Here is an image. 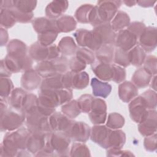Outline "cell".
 <instances>
[{
	"mask_svg": "<svg viewBox=\"0 0 157 157\" xmlns=\"http://www.w3.org/2000/svg\"><path fill=\"white\" fill-rule=\"evenodd\" d=\"M72 96V91L69 89L40 90L38 96V110L43 115L49 117L55 112L56 107L70 101Z\"/></svg>",
	"mask_w": 157,
	"mask_h": 157,
	"instance_id": "cell-1",
	"label": "cell"
},
{
	"mask_svg": "<svg viewBox=\"0 0 157 157\" xmlns=\"http://www.w3.org/2000/svg\"><path fill=\"white\" fill-rule=\"evenodd\" d=\"M31 133L27 128H20L6 133L1 144L0 156H15L20 150L26 149L28 139Z\"/></svg>",
	"mask_w": 157,
	"mask_h": 157,
	"instance_id": "cell-2",
	"label": "cell"
},
{
	"mask_svg": "<svg viewBox=\"0 0 157 157\" xmlns=\"http://www.w3.org/2000/svg\"><path fill=\"white\" fill-rule=\"evenodd\" d=\"M69 69V60L64 56L39 62L35 69L43 78L50 77L58 74H63Z\"/></svg>",
	"mask_w": 157,
	"mask_h": 157,
	"instance_id": "cell-3",
	"label": "cell"
},
{
	"mask_svg": "<svg viewBox=\"0 0 157 157\" xmlns=\"http://www.w3.org/2000/svg\"><path fill=\"white\" fill-rule=\"evenodd\" d=\"M26 120V113L23 109L8 107L1 114V131H13L21 127Z\"/></svg>",
	"mask_w": 157,
	"mask_h": 157,
	"instance_id": "cell-4",
	"label": "cell"
},
{
	"mask_svg": "<svg viewBox=\"0 0 157 157\" xmlns=\"http://www.w3.org/2000/svg\"><path fill=\"white\" fill-rule=\"evenodd\" d=\"M71 139L64 132L52 131L48 134L47 143L53 150L55 156H68L69 147Z\"/></svg>",
	"mask_w": 157,
	"mask_h": 157,
	"instance_id": "cell-5",
	"label": "cell"
},
{
	"mask_svg": "<svg viewBox=\"0 0 157 157\" xmlns=\"http://www.w3.org/2000/svg\"><path fill=\"white\" fill-rule=\"evenodd\" d=\"M48 117L41 113L38 109L34 111L26 113V128L31 132H52L50 126Z\"/></svg>",
	"mask_w": 157,
	"mask_h": 157,
	"instance_id": "cell-6",
	"label": "cell"
},
{
	"mask_svg": "<svg viewBox=\"0 0 157 157\" xmlns=\"http://www.w3.org/2000/svg\"><path fill=\"white\" fill-rule=\"evenodd\" d=\"M28 53L33 59L39 62L55 59L60 55L57 45L53 44L45 47L37 41L30 46Z\"/></svg>",
	"mask_w": 157,
	"mask_h": 157,
	"instance_id": "cell-7",
	"label": "cell"
},
{
	"mask_svg": "<svg viewBox=\"0 0 157 157\" xmlns=\"http://www.w3.org/2000/svg\"><path fill=\"white\" fill-rule=\"evenodd\" d=\"M74 36L79 46L86 47L91 51L96 52L102 45L99 34L93 29H79L74 33Z\"/></svg>",
	"mask_w": 157,
	"mask_h": 157,
	"instance_id": "cell-8",
	"label": "cell"
},
{
	"mask_svg": "<svg viewBox=\"0 0 157 157\" xmlns=\"http://www.w3.org/2000/svg\"><path fill=\"white\" fill-rule=\"evenodd\" d=\"M122 4L121 1H99L96 6L98 17L101 23H110Z\"/></svg>",
	"mask_w": 157,
	"mask_h": 157,
	"instance_id": "cell-9",
	"label": "cell"
},
{
	"mask_svg": "<svg viewBox=\"0 0 157 157\" xmlns=\"http://www.w3.org/2000/svg\"><path fill=\"white\" fill-rule=\"evenodd\" d=\"M64 132L74 141L85 142L90 137L91 128L84 122L73 120L69 128Z\"/></svg>",
	"mask_w": 157,
	"mask_h": 157,
	"instance_id": "cell-10",
	"label": "cell"
},
{
	"mask_svg": "<svg viewBox=\"0 0 157 157\" xmlns=\"http://www.w3.org/2000/svg\"><path fill=\"white\" fill-rule=\"evenodd\" d=\"M77 21L81 23H90L93 26L99 24L96 6L85 4L80 6L74 14Z\"/></svg>",
	"mask_w": 157,
	"mask_h": 157,
	"instance_id": "cell-11",
	"label": "cell"
},
{
	"mask_svg": "<svg viewBox=\"0 0 157 157\" xmlns=\"http://www.w3.org/2000/svg\"><path fill=\"white\" fill-rule=\"evenodd\" d=\"M90 120L94 125L102 124L105 122L107 118V105L105 102L100 98L93 99L91 110L88 113Z\"/></svg>",
	"mask_w": 157,
	"mask_h": 157,
	"instance_id": "cell-12",
	"label": "cell"
},
{
	"mask_svg": "<svg viewBox=\"0 0 157 157\" xmlns=\"http://www.w3.org/2000/svg\"><path fill=\"white\" fill-rule=\"evenodd\" d=\"M27 50L26 45L18 39L11 40L7 46V55L18 60L22 64L25 63L29 58Z\"/></svg>",
	"mask_w": 157,
	"mask_h": 157,
	"instance_id": "cell-13",
	"label": "cell"
},
{
	"mask_svg": "<svg viewBox=\"0 0 157 157\" xmlns=\"http://www.w3.org/2000/svg\"><path fill=\"white\" fill-rule=\"evenodd\" d=\"M130 117L136 123H141L146 117L148 109L143 98L139 96L133 99L129 104Z\"/></svg>",
	"mask_w": 157,
	"mask_h": 157,
	"instance_id": "cell-14",
	"label": "cell"
},
{
	"mask_svg": "<svg viewBox=\"0 0 157 157\" xmlns=\"http://www.w3.org/2000/svg\"><path fill=\"white\" fill-rule=\"evenodd\" d=\"M138 39L139 45L145 52H151L156 47V28L151 26L146 27Z\"/></svg>",
	"mask_w": 157,
	"mask_h": 157,
	"instance_id": "cell-15",
	"label": "cell"
},
{
	"mask_svg": "<svg viewBox=\"0 0 157 157\" xmlns=\"http://www.w3.org/2000/svg\"><path fill=\"white\" fill-rule=\"evenodd\" d=\"M137 37L128 29H123L116 34L114 45L117 48L128 52L136 46Z\"/></svg>",
	"mask_w": 157,
	"mask_h": 157,
	"instance_id": "cell-16",
	"label": "cell"
},
{
	"mask_svg": "<svg viewBox=\"0 0 157 157\" xmlns=\"http://www.w3.org/2000/svg\"><path fill=\"white\" fill-rule=\"evenodd\" d=\"M156 111L155 109L148 110L145 119L138 125V129L140 134L147 137L156 133Z\"/></svg>",
	"mask_w": 157,
	"mask_h": 157,
	"instance_id": "cell-17",
	"label": "cell"
},
{
	"mask_svg": "<svg viewBox=\"0 0 157 157\" xmlns=\"http://www.w3.org/2000/svg\"><path fill=\"white\" fill-rule=\"evenodd\" d=\"M42 81L41 76L36 69L31 68L24 71L21 78V85L25 90L33 91L40 86Z\"/></svg>",
	"mask_w": 157,
	"mask_h": 157,
	"instance_id": "cell-18",
	"label": "cell"
},
{
	"mask_svg": "<svg viewBox=\"0 0 157 157\" xmlns=\"http://www.w3.org/2000/svg\"><path fill=\"white\" fill-rule=\"evenodd\" d=\"M48 134L44 132H31L28 139L26 149L35 156L45 146Z\"/></svg>",
	"mask_w": 157,
	"mask_h": 157,
	"instance_id": "cell-19",
	"label": "cell"
},
{
	"mask_svg": "<svg viewBox=\"0 0 157 157\" xmlns=\"http://www.w3.org/2000/svg\"><path fill=\"white\" fill-rule=\"evenodd\" d=\"M50 128L52 131L66 132L72 122V120L63 113L55 112L48 117Z\"/></svg>",
	"mask_w": 157,
	"mask_h": 157,
	"instance_id": "cell-20",
	"label": "cell"
},
{
	"mask_svg": "<svg viewBox=\"0 0 157 157\" xmlns=\"http://www.w3.org/2000/svg\"><path fill=\"white\" fill-rule=\"evenodd\" d=\"M111 131L112 129L107 126L101 124L94 125L91 129L90 137L93 142L105 148L107 141Z\"/></svg>",
	"mask_w": 157,
	"mask_h": 157,
	"instance_id": "cell-21",
	"label": "cell"
},
{
	"mask_svg": "<svg viewBox=\"0 0 157 157\" xmlns=\"http://www.w3.org/2000/svg\"><path fill=\"white\" fill-rule=\"evenodd\" d=\"M99 36L102 44H115L116 33L112 29L110 23H101L93 26V29Z\"/></svg>",
	"mask_w": 157,
	"mask_h": 157,
	"instance_id": "cell-22",
	"label": "cell"
},
{
	"mask_svg": "<svg viewBox=\"0 0 157 157\" xmlns=\"http://www.w3.org/2000/svg\"><path fill=\"white\" fill-rule=\"evenodd\" d=\"M91 69L95 75L103 81H111L113 78L112 64H107L99 61L91 64Z\"/></svg>",
	"mask_w": 157,
	"mask_h": 157,
	"instance_id": "cell-23",
	"label": "cell"
},
{
	"mask_svg": "<svg viewBox=\"0 0 157 157\" xmlns=\"http://www.w3.org/2000/svg\"><path fill=\"white\" fill-rule=\"evenodd\" d=\"M69 6L67 1H53L45 8V15L47 18L55 19L59 18L66 11Z\"/></svg>",
	"mask_w": 157,
	"mask_h": 157,
	"instance_id": "cell-24",
	"label": "cell"
},
{
	"mask_svg": "<svg viewBox=\"0 0 157 157\" xmlns=\"http://www.w3.org/2000/svg\"><path fill=\"white\" fill-rule=\"evenodd\" d=\"M32 25L34 31L38 34L52 31L58 32L56 25V20L55 19L47 17L36 18L32 21Z\"/></svg>",
	"mask_w": 157,
	"mask_h": 157,
	"instance_id": "cell-25",
	"label": "cell"
},
{
	"mask_svg": "<svg viewBox=\"0 0 157 157\" xmlns=\"http://www.w3.org/2000/svg\"><path fill=\"white\" fill-rule=\"evenodd\" d=\"M138 95V88L131 82L126 81L118 86V96L124 102H129Z\"/></svg>",
	"mask_w": 157,
	"mask_h": 157,
	"instance_id": "cell-26",
	"label": "cell"
},
{
	"mask_svg": "<svg viewBox=\"0 0 157 157\" xmlns=\"http://www.w3.org/2000/svg\"><path fill=\"white\" fill-rule=\"evenodd\" d=\"M126 142L124 132L120 129L111 131L106 144L105 149L121 148Z\"/></svg>",
	"mask_w": 157,
	"mask_h": 157,
	"instance_id": "cell-27",
	"label": "cell"
},
{
	"mask_svg": "<svg viewBox=\"0 0 157 157\" xmlns=\"http://www.w3.org/2000/svg\"><path fill=\"white\" fill-rule=\"evenodd\" d=\"M115 48L113 45L102 44L100 48L95 52V57L98 61L112 64L113 59Z\"/></svg>",
	"mask_w": 157,
	"mask_h": 157,
	"instance_id": "cell-28",
	"label": "cell"
},
{
	"mask_svg": "<svg viewBox=\"0 0 157 157\" xmlns=\"http://www.w3.org/2000/svg\"><path fill=\"white\" fill-rule=\"evenodd\" d=\"M27 94L21 88H14L7 99L9 105L15 109H23Z\"/></svg>",
	"mask_w": 157,
	"mask_h": 157,
	"instance_id": "cell-29",
	"label": "cell"
},
{
	"mask_svg": "<svg viewBox=\"0 0 157 157\" xmlns=\"http://www.w3.org/2000/svg\"><path fill=\"white\" fill-rule=\"evenodd\" d=\"M57 47L60 54L64 57L74 55L77 50V46L74 40L69 36L63 37Z\"/></svg>",
	"mask_w": 157,
	"mask_h": 157,
	"instance_id": "cell-30",
	"label": "cell"
},
{
	"mask_svg": "<svg viewBox=\"0 0 157 157\" xmlns=\"http://www.w3.org/2000/svg\"><path fill=\"white\" fill-rule=\"evenodd\" d=\"M153 75L144 67L136 70L132 76V82L137 88L147 87L150 83Z\"/></svg>",
	"mask_w": 157,
	"mask_h": 157,
	"instance_id": "cell-31",
	"label": "cell"
},
{
	"mask_svg": "<svg viewBox=\"0 0 157 157\" xmlns=\"http://www.w3.org/2000/svg\"><path fill=\"white\" fill-rule=\"evenodd\" d=\"M91 86L93 95L96 97L106 98L112 91V86L110 84L101 82L96 78L91 79Z\"/></svg>",
	"mask_w": 157,
	"mask_h": 157,
	"instance_id": "cell-32",
	"label": "cell"
},
{
	"mask_svg": "<svg viewBox=\"0 0 157 157\" xmlns=\"http://www.w3.org/2000/svg\"><path fill=\"white\" fill-rule=\"evenodd\" d=\"M71 74V89L82 90L85 88L89 83V75L84 71L73 72Z\"/></svg>",
	"mask_w": 157,
	"mask_h": 157,
	"instance_id": "cell-33",
	"label": "cell"
},
{
	"mask_svg": "<svg viewBox=\"0 0 157 157\" xmlns=\"http://www.w3.org/2000/svg\"><path fill=\"white\" fill-rule=\"evenodd\" d=\"M110 23L112 29L115 32L120 31L128 27L130 23V18L126 12L118 10Z\"/></svg>",
	"mask_w": 157,
	"mask_h": 157,
	"instance_id": "cell-34",
	"label": "cell"
},
{
	"mask_svg": "<svg viewBox=\"0 0 157 157\" xmlns=\"http://www.w3.org/2000/svg\"><path fill=\"white\" fill-rule=\"evenodd\" d=\"M57 29L59 33H69L76 28L77 22L70 15H62L56 20Z\"/></svg>",
	"mask_w": 157,
	"mask_h": 157,
	"instance_id": "cell-35",
	"label": "cell"
},
{
	"mask_svg": "<svg viewBox=\"0 0 157 157\" xmlns=\"http://www.w3.org/2000/svg\"><path fill=\"white\" fill-rule=\"evenodd\" d=\"M146 58L145 52L140 45H136L128 51V58L130 64L136 67L142 65Z\"/></svg>",
	"mask_w": 157,
	"mask_h": 157,
	"instance_id": "cell-36",
	"label": "cell"
},
{
	"mask_svg": "<svg viewBox=\"0 0 157 157\" xmlns=\"http://www.w3.org/2000/svg\"><path fill=\"white\" fill-rule=\"evenodd\" d=\"M62 75L63 74H58L45 78L42 81L40 90H56L64 88L62 83Z\"/></svg>",
	"mask_w": 157,
	"mask_h": 157,
	"instance_id": "cell-37",
	"label": "cell"
},
{
	"mask_svg": "<svg viewBox=\"0 0 157 157\" xmlns=\"http://www.w3.org/2000/svg\"><path fill=\"white\" fill-rule=\"evenodd\" d=\"M61 112L71 119L76 118L81 113L77 100H71L64 104L61 107Z\"/></svg>",
	"mask_w": 157,
	"mask_h": 157,
	"instance_id": "cell-38",
	"label": "cell"
},
{
	"mask_svg": "<svg viewBox=\"0 0 157 157\" xmlns=\"http://www.w3.org/2000/svg\"><path fill=\"white\" fill-rule=\"evenodd\" d=\"M37 5L36 1L15 0L13 1V7L18 11L29 13H33Z\"/></svg>",
	"mask_w": 157,
	"mask_h": 157,
	"instance_id": "cell-39",
	"label": "cell"
},
{
	"mask_svg": "<svg viewBox=\"0 0 157 157\" xmlns=\"http://www.w3.org/2000/svg\"><path fill=\"white\" fill-rule=\"evenodd\" d=\"M124 117L118 113H110L108 115L106 126L111 129H118L124 124Z\"/></svg>",
	"mask_w": 157,
	"mask_h": 157,
	"instance_id": "cell-40",
	"label": "cell"
},
{
	"mask_svg": "<svg viewBox=\"0 0 157 157\" xmlns=\"http://www.w3.org/2000/svg\"><path fill=\"white\" fill-rule=\"evenodd\" d=\"M75 56L83 61L85 64H92L95 62V55L93 51L86 48H77Z\"/></svg>",
	"mask_w": 157,
	"mask_h": 157,
	"instance_id": "cell-41",
	"label": "cell"
},
{
	"mask_svg": "<svg viewBox=\"0 0 157 157\" xmlns=\"http://www.w3.org/2000/svg\"><path fill=\"white\" fill-rule=\"evenodd\" d=\"M113 61L115 64L122 67H128L130 64L128 58V52L117 48L115 49Z\"/></svg>",
	"mask_w": 157,
	"mask_h": 157,
	"instance_id": "cell-42",
	"label": "cell"
},
{
	"mask_svg": "<svg viewBox=\"0 0 157 157\" xmlns=\"http://www.w3.org/2000/svg\"><path fill=\"white\" fill-rule=\"evenodd\" d=\"M71 156H90L91 154L88 147L83 142L74 143L70 150Z\"/></svg>",
	"mask_w": 157,
	"mask_h": 157,
	"instance_id": "cell-43",
	"label": "cell"
},
{
	"mask_svg": "<svg viewBox=\"0 0 157 157\" xmlns=\"http://www.w3.org/2000/svg\"><path fill=\"white\" fill-rule=\"evenodd\" d=\"M59 33L56 31H52L39 34L37 36V42L41 45L48 47L53 45V43L57 38Z\"/></svg>",
	"mask_w": 157,
	"mask_h": 157,
	"instance_id": "cell-44",
	"label": "cell"
},
{
	"mask_svg": "<svg viewBox=\"0 0 157 157\" xmlns=\"http://www.w3.org/2000/svg\"><path fill=\"white\" fill-rule=\"evenodd\" d=\"M1 28H10L17 22L9 9H1L0 13Z\"/></svg>",
	"mask_w": 157,
	"mask_h": 157,
	"instance_id": "cell-45",
	"label": "cell"
},
{
	"mask_svg": "<svg viewBox=\"0 0 157 157\" xmlns=\"http://www.w3.org/2000/svg\"><path fill=\"white\" fill-rule=\"evenodd\" d=\"M13 85L8 77H1L0 95L2 98H8L13 90Z\"/></svg>",
	"mask_w": 157,
	"mask_h": 157,
	"instance_id": "cell-46",
	"label": "cell"
},
{
	"mask_svg": "<svg viewBox=\"0 0 157 157\" xmlns=\"http://www.w3.org/2000/svg\"><path fill=\"white\" fill-rule=\"evenodd\" d=\"M140 96L144 100L148 110H154L156 107V93L152 90H148L143 93Z\"/></svg>",
	"mask_w": 157,
	"mask_h": 157,
	"instance_id": "cell-47",
	"label": "cell"
},
{
	"mask_svg": "<svg viewBox=\"0 0 157 157\" xmlns=\"http://www.w3.org/2000/svg\"><path fill=\"white\" fill-rule=\"evenodd\" d=\"M38 109V98L34 94L28 93L23 109L25 113H29Z\"/></svg>",
	"mask_w": 157,
	"mask_h": 157,
	"instance_id": "cell-48",
	"label": "cell"
},
{
	"mask_svg": "<svg viewBox=\"0 0 157 157\" xmlns=\"http://www.w3.org/2000/svg\"><path fill=\"white\" fill-rule=\"evenodd\" d=\"M94 98L91 94L82 95L77 100V102L81 112L89 113L91 110V104Z\"/></svg>",
	"mask_w": 157,
	"mask_h": 157,
	"instance_id": "cell-49",
	"label": "cell"
},
{
	"mask_svg": "<svg viewBox=\"0 0 157 157\" xmlns=\"http://www.w3.org/2000/svg\"><path fill=\"white\" fill-rule=\"evenodd\" d=\"M13 17L15 18L17 22L22 23H26L31 21L33 18L34 13H26L21 12L18 11L17 9L12 7L11 9H9Z\"/></svg>",
	"mask_w": 157,
	"mask_h": 157,
	"instance_id": "cell-50",
	"label": "cell"
},
{
	"mask_svg": "<svg viewBox=\"0 0 157 157\" xmlns=\"http://www.w3.org/2000/svg\"><path fill=\"white\" fill-rule=\"evenodd\" d=\"M144 68L147 71L152 75H156L157 72V60L156 57L153 55H148L146 56L144 62Z\"/></svg>",
	"mask_w": 157,
	"mask_h": 157,
	"instance_id": "cell-51",
	"label": "cell"
},
{
	"mask_svg": "<svg viewBox=\"0 0 157 157\" xmlns=\"http://www.w3.org/2000/svg\"><path fill=\"white\" fill-rule=\"evenodd\" d=\"M113 66V78L112 81L117 83H120L124 81L126 78V72L124 67L112 64Z\"/></svg>",
	"mask_w": 157,
	"mask_h": 157,
	"instance_id": "cell-52",
	"label": "cell"
},
{
	"mask_svg": "<svg viewBox=\"0 0 157 157\" xmlns=\"http://www.w3.org/2000/svg\"><path fill=\"white\" fill-rule=\"evenodd\" d=\"M85 64L83 61L77 58L75 56L72 57L69 60V68L73 72H79L83 71L86 67Z\"/></svg>",
	"mask_w": 157,
	"mask_h": 157,
	"instance_id": "cell-53",
	"label": "cell"
},
{
	"mask_svg": "<svg viewBox=\"0 0 157 157\" xmlns=\"http://www.w3.org/2000/svg\"><path fill=\"white\" fill-rule=\"evenodd\" d=\"M145 28L146 26L144 23L140 21H134L129 23L126 29L134 34L138 39Z\"/></svg>",
	"mask_w": 157,
	"mask_h": 157,
	"instance_id": "cell-54",
	"label": "cell"
},
{
	"mask_svg": "<svg viewBox=\"0 0 157 157\" xmlns=\"http://www.w3.org/2000/svg\"><path fill=\"white\" fill-rule=\"evenodd\" d=\"M156 133L145 137L144 139V147L147 151H154L156 150Z\"/></svg>",
	"mask_w": 157,
	"mask_h": 157,
	"instance_id": "cell-55",
	"label": "cell"
},
{
	"mask_svg": "<svg viewBox=\"0 0 157 157\" xmlns=\"http://www.w3.org/2000/svg\"><path fill=\"white\" fill-rule=\"evenodd\" d=\"M134 155L128 150H122L121 148H110L107 151L108 156H133Z\"/></svg>",
	"mask_w": 157,
	"mask_h": 157,
	"instance_id": "cell-56",
	"label": "cell"
},
{
	"mask_svg": "<svg viewBox=\"0 0 157 157\" xmlns=\"http://www.w3.org/2000/svg\"><path fill=\"white\" fill-rule=\"evenodd\" d=\"M8 33L5 28H1V45L3 46L6 45L8 40Z\"/></svg>",
	"mask_w": 157,
	"mask_h": 157,
	"instance_id": "cell-57",
	"label": "cell"
},
{
	"mask_svg": "<svg viewBox=\"0 0 157 157\" xmlns=\"http://www.w3.org/2000/svg\"><path fill=\"white\" fill-rule=\"evenodd\" d=\"M137 4H138L140 7H151L154 6V4L156 2V1H152L150 0L145 1H136Z\"/></svg>",
	"mask_w": 157,
	"mask_h": 157,
	"instance_id": "cell-58",
	"label": "cell"
},
{
	"mask_svg": "<svg viewBox=\"0 0 157 157\" xmlns=\"http://www.w3.org/2000/svg\"><path fill=\"white\" fill-rule=\"evenodd\" d=\"M13 7V1L5 0L1 2V9H10Z\"/></svg>",
	"mask_w": 157,
	"mask_h": 157,
	"instance_id": "cell-59",
	"label": "cell"
},
{
	"mask_svg": "<svg viewBox=\"0 0 157 157\" xmlns=\"http://www.w3.org/2000/svg\"><path fill=\"white\" fill-rule=\"evenodd\" d=\"M151 83H150V86L151 88H152L154 91H156V75H153V77H152L151 79Z\"/></svg>",
	"mask_w": 157,
	"mask_h": 157,
	"instance_id": "cell-60",
	"label": "cell"
},
{
	"mask_svg": "<svg viewBox=\"0 0 157 157\" xmlns=\"http://www.w3.org/2000/svg\"><path fill=\"white\" fill-rule=\"evenodd\" d=\"M122 3H124L126 6L128 7H132L137 4L136 1H123Z\"/></svg>",
	"mask_w": 157,
	"mask_h": 157,
	"instance_id": "cell-61",
	"label": "cell"
}]
</instances>
